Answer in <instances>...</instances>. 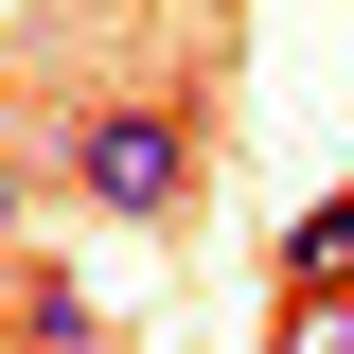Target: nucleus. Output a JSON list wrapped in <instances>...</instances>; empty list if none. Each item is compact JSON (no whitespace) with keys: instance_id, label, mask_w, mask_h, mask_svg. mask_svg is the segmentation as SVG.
Segmentation results:
<instances>
[{"instance_id":"f257e3e1","label":"nucleus","mask_w":354,"mask_h":354,"mask_svg":"<svg viewBox=\"0 0 354 354\" xmlns=\"http://www.w3.org/2000/svg\"><path fill=\"white\" fill-rule=\"evenodd\" d=\"M53 195L160 230L177 195H195V106H177V88H106V106H71V124H53Z\"/></svg>"},{"instance_id":"f03ea898","label":"nucleus","mask_w":354,"mask_h":354,"mask_svg":"<svg viewBox=\"0 0 354 354\" xmlns=\"http://www.w3.org/2000/svg\"><path fill=\"white\" fill-rule=\"evenodd\" d=\"M0 337H18V354H106V301H88L53 248H18V266H0Z\"/></svg>"},{"instance_id":"7ed1b4c3","label":"nucleus","mask_w":354,"mask_h":354,"mask_svg":"<svg viewBox=\"0 0 354 354\" xmlns=\"http://www.w3.org/2000/svg\"><path fill=\"white\" fill-rule=\"evenodd\" d=\"M283 283H354V195H319V213L283 230Z\"/></svg>"},{"instance_id":"20e7f679","label":"nucleus","mask_w":354,"mask_h":354,"mask_svg":"<svg viewBox=\"0 0 354 354\" xmlns=\"http://www.w3.org/2000/svg\"><path fill=\"white\" fill-rule=\"evenodd\" d=\"M266 354H354V283H283V337Z\"/></svg>"},{"instance_id":"39448f33","label":"nucleus","mask_w":354,"mask_h":354,"mask_svg":"<svg viewBox=\"0 0 354 354\" xmlns=\"http://www.w3.org/2000/svg\"><path fill=\"white\" fill-rule=\"evenodd\" d=\"M18 230H36V160L0 142V266H18Z\"/></svg>"},{"instance_id":"423d86ee","label":"nucleus","mask_w":354,"mask_h":354,"mask_svg":"<svg viewBox=\"0 0 354 354\" xmlns=\"http://www.w3.org/2000/svg\"><path fill=\"white\" fill-rule=\"evenodd\" d=\"M106 354H124V337H106Z\"/></svg>"}]
</instances>
